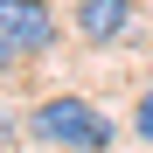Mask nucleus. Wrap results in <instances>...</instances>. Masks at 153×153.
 I'll return each mask as SVG.
<instances>
[{"mask_svg":"<svg viewBox=\"0 0 153 153\" xmlns=\"http://www.w3.org/2000/svg\"><path fill=\"white\" fill-rule=\"evenodd\" d=\"M132 132H139V139H153V91L139 97V111H132Z\"/></svg>","mask_w":153,"mask_h":153,"instance_id":"4","label":"nucleus"},{"mask_svg":"<svg viewBox=\"0 0 153 153\" xmlns=\"http://www.w3.org/2000/svg\"><path fill=\"white\" fill-rule=\"evenodd\" d=\"M35 132L49 146H70V153H105L111 146V118L97 111L91 97L63 91V97H49V105H35Z\"/></svg>","mask_w":153,"mask_h":153,"instance_id":"1","label":"nucleus"},{"mask_svg":"<svg viewBox=\"0 0 153 153\" xmlns=\"http://www.w3.org/2000/svg\"><path fill=\"white\" fill-rule=\"evenodd\" d=\"M76 35L91 49H111L132 35V0H76Z\"/></svg>","mask_w":153,"mask_h":153,"instance_id":"3","label":"nucleus"},{"mask_svg":"<svg viewBox=\"0 0 153 153\" xmlns=\"http://www.w3.org/2000/svg\"><path fill=\"white\" fill-rule=\"evenodd\" d=\"M56 49V14L49 0H0V70Z\"/></svg>","mask_w":153,"mask_h":153,"instance_id":"2","label":"nucleus"}]
</instances>
